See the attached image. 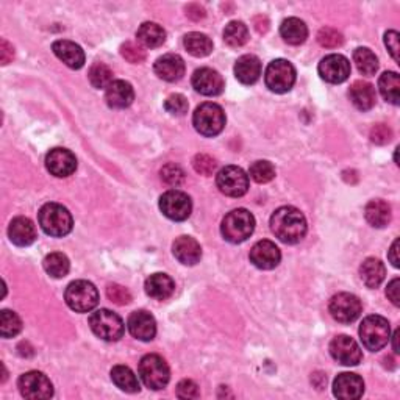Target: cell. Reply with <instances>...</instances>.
Wrapping results in <instances>:
<instances>
[{"label":"cell","mask_w":400,"mask_h":400,"mask_svg":"<svg viewBox=\"0 0 400 400\" xmlns=\"http://www.w3.org/2000/svg\"><path fill=\"white\" fill-rule=\"evenodd\" d=\"M14 56V48L13 46L8 43L6 39H2V43H0V60H2V64L10 63Z\"/></svg>","instance_id":"obj_52"},{"label":"cell","mask_w":400,"mask_h":400,"mask_svg":"<svg viewBox=\"0 0 400 400\" xmlns=\"http://www.w3.org/2000/svg\"><path fill=\"white\" fill-rule=\"evenodd\" d=\"M364 393V381L360 375L352 372H342L333 381V394L338 399L355 400Z\"/></svg>","instance_id":"obj_19"},{"label":"cell","mask_w":400,"mask_h":400,"mask_svg":"<svg viewBox=\"0 0 400 400\" xmlns=\"http://www.w3.org/2000/svg\"><path fill=\"white\" fill-rule=\"evenodd\" d=\"M385 44L388 47V51L391 56L396 61H399V34L396 30H389L385 34Z\"/></svg>","instance_id":"obj_50"},{"label":"cell","mask_w":400,"mask_h":400,"mask_svg":"<svg viewBox=\"0 0 400 400\" xmlns=\"http://www.w3.org/2000/svg\"><path fill=\"white\" fill-rule=\"evenodd\" d=\"M43 266L46 269V272L53 277V279H63V277H66L69 274V269H71L68 257L61 254V252L48 254L43 261Z\"/></svg>","instance_id":"obj_36"},{"label":"cell","mask_w":400,"mask_h":400,"mask_svg":"<svg viewBox=\"0 0 400 400\" xmlns=\"http://www.w3.org/2000/svg\"><path fill=\"white\" fill-rule=\"evenodd\" d=\"M8 236L13 244L19 247L31 246L36 241V228L29 217H14L8 227Z\"/></svg>","instance_id":"obj_24"},{"label":"cell","mask_w":400,"mask_h":400,"mask_svg":"<svg viewBox=\"0 0 400 400\" xmlns=\"http://www.w3.org/2000/svg\"><path fill=\"white\" fill-rule=\"evenodd\" d=\"M160 175H161V180L169 186H180L185 182L183 169L180 166L173 165V163L163 168Z\"/></svg>","instance_id":"obj_43"},{"label":"cell","mask_w":400,"mask_h":400,"mask_svg":"<svg viewBox=\"0 0 400 400\" xmlns=\"http://www.w3.org/2000/svg\"><path fill=\"white\" fill-rule=\"evenodd\" d=\"M249 174L257 183H269L271 180H274L275 168L272 166V163H269L266 160H260L250 166Z\"/></svg>","instance_id":"obj_41"},{"label":"cell","mask_w":400,"mask_h":400,"mask_svg":"<svg viewBox=\"0 0 400 400\" xmlns=\"http://www.w3.org/2000/svg\"><path fill=\"white\" fill-rule=\"evenodd\" d=\"M160 210L168 219L182 222L191 216L193 202L183 191L169 190L160 198Z\"/></svg>","instance_id":"obj_10"},{"label":"cell","mask_w":400,"mask_h":400,"mask_svg":"<svg viewBox=\"0 0 400 400\" xmlns=\"http://www.w3.org/2000/svg\"><path fill=\"white\" fill-rule=\"evenodd\" d=\"M265 81L266 86L271 89L272 93L284 94L292 89L296 83V69L288 60H274L269 63L265 72Z\"/></svg>","instance_id":"obj_9"},{"label":"cell","mask_w":400,"mask_h":400,"mask_svg":"<svg viewBox=\"0 0 400 400\" xmlns=\"http://www.w3.org/2000/svg\"><path fill=\"white\" fill-rule=\"evenodd\" d=\"M193 86L202 96L215 97L224 91V78L220 73L211 68H200L194 72Z\"/></svg>","instance_id":"obj_17"},{"label":"cell","mask_w":400,"mask_h":400,"mask_svg":"<svg viewBox=\"0 0 400 400\" xmlns=\"http://www.w3.org/2000/svg\"><path fill=\"white\" fill-rule=\"evenodd\" d=\"M388 258L391 263H393L394 267H399L400 266V260H399V240H396L393 242V246H391V250H389V254H388Z\"/></svg>","instance_id":"obj_54"},{"label":"cell","mask_w":400,"mask_h":400,"mask_svg":"<svg viewBox=\"0 0 400 400\" xmlns=\"http://www.w3.org/2000/svg\"><path fill=\"white\" fill-rule=\"evenodd\" d=\"M193 124L200 135L208 138L216 136L225 127V113L217 103L205 102L195 108Z\"/></svg>","instance_id":"obj_6"},{"label":"cell","mask_w":400,"mask_h":400,"mask_svg":"<svg viewBox=\"0 0 400 400\" xmlns=\"http://www.w3.org/2000/svg\"><path fill=\"white\" fill-rule=\"evenodd\" d=\"M364 216L367 222H369L372 227L383 228L386 227L391 220V207L381 199L371 200L366 205Z\"/></svg>","instance_id":"obj_32"},{"label":"cell","mask_w":400,"mask_h":400,"mask_svg":"<svg viewBox=\"0 0 400 400\" xmlns=\"http://www.w3.org/2000/svg\"><path fill=\"white\" fill-rule=\"evenodd\" d=\"M18 386L22 397L30 400H44L53 396V385L47 375L38 371L22 374L18 380Z\"/></svg>","instance_id":"obj_12"},{"label":"cell","mask_w":400,"mask_h":400,"mask_svg":"<svg viewBox=\"0 0 400 400\" xmlns=\"http://www.w3.org/2000/svg\"><path fill=\"white\" fill-rule=\"evenodd\" d=\"M350 101L355 105V108L360 111H369L374 108L375 102H377V93H375V88L367 83V81L358 80L355 83L350 86Z\"/></svg>","instance_id":"obj_27"},{"label":"cell","mask_w":400,"mask_h":400,"mask_svg":"<svg viewBox=\"0 0 400 400\" xmlns=\"http://www.w3.org/2000/svg\"><path fill=\"white\" fill-rule=\"evenodd\" d=\"M138 374H140V379L144 385L153 391L163 389L170 380L168 363L163 360V357L157 354L143 357L140 366H138Z\"/></svg>","instance_id":"obj_5"},{"label":"cell","mask_w":400,"mask_h":400,"mask_svg":"<svg viewBox=\"0 0 400 400\" xmlns=\"http://www.w3.org/2000/svg\"><path fill=\"white\" fill-rule=\"evenodd\" d=\"M144 288L147 296H150L152 299L166 300L174 294L175 283L168 274L157 272V274H152L149 279L145 280Z\"/></svg>","instance_id":"obj_28"},{"label":"cell","mask_w":400,"mask_h":400,"mask_svg":"<svg viewBox=\"0 0 400 400\" xmlns=\"http://www.w3.org/2000/svg\"><path fill=\"white\" fill-rule=\"evenodd\" d=\"M216 185L228 198H241L249 190V175L238 166H225L219 170Z\"/></svg>","instance_id":"obj_11"},{"label":"cell","mask_w":400,"mask_h":400,"mask_svg":"<svg viewBox=\"0 0 400 400\" xmlns=\"http://www.w3.org/2000/svg\"><path fill=\"white\" fill-rule=\"evenodd\" d=\"M282 260L280 249L275 246L272 241H258L250 250V261L257 266L258 269L263 271H271V269L277 267Z\"/></svg>","instance_id":"obj_18"},{"label":"cell","mask_w":400,"mask_h":400,"mask_svg":"<svg viewBox=\"0 0 400 400\" xmlns=\"http://www.w3.org/2000/svg\"><path fill=\"white\" fill-rule=\"evenodd\" d=\"M391 138H393V132H391V128L385 124H377L371 130V141L375 144H386L391 141Z\"/></svg>","instance_id":"obj_48"},{"label":"cell","mask_w":400,"mask_h":400,"mask_svg":"<svg viewBox=\"0 0 400 400\" xmlns=\"http://www.w3.org/2000/svg\"><path fill=\"white\" fill-rule=\"evenodd\" d=\"M317 43L325 48H337L344 43V38H342L338 30L332 27H324L319 30V34H317Z\"/></svg>","instance_id":"obj_42"},{"label":"cell","mask_w":400,"mask_h":400,"mask_svg":"<svg viewBox=\"0 0 400 400\" xmlns=\"http://www.w3.org/2000/svg\"><path fill=\"white\" fill-rule=\"evenodd\" d=\"M330 355L342 366H357L363 360V352L357 341L346 334L333 338L330 342Z\"/></svg>","instance_id":"obj_14"},{"label":"cell","mask_w":400,"mask_h":400,"mask_svg":"<svg viewBox=\"0 0 400 400\" xmlns=\"http://www.w3.org/2000/svg\"><path fill=\"white\" fill-rule=\"evenodd\" d=\"M38 222L43 228L44 233L53 238H63L72 232L73 219L66 207L60 205V203H46V205L39 210L38 213Z\"/></svg>","instance_id":"obj_2"},{"label":"cell","mask_w":400,"mask_h":400,"mask_svg":"<svg viewBox=\"0 0 400 400\" xmlns=\"http://www.w3.org/2000/svg\"><path fill=\"white\" fill-rule=\"evenodd\" d=\"M255 230V217L246 208H238L228 213L220 225L224 240L232 244H241L250 238Z\"/></svg>","instance_id":"obj_3"},{"label":"cell","mask_w":400,"mask_h":400,"mask_svg":"<svg viewBox=\"0 0 400 400\" xmlns=\"http://www.w3.org/2000/svg\"><path fill=\"white\" fill-rule=\"evenodd\" d=\"M354 63L357 64L358 71H360L363 76L371 77L375 76V72L379 69V58L375 56V53L367 47H358L354 52Z\"/></svg>","instance_id":"obj_35"},{"label":"cell","mask_w":400,"mask_h":400,"mask_svg":"<svg viewBox=\"0 0 400 400\" xmlns=\"http://www.w3.org/2000/svg\"><path fill=\"white\" fill-rule=\"evenodd\" d=\"M136 38L140 43L149 48H157L165 44L166 41V31L161 26L155 22H144L143 26L138 29Z\"/></svg>","instance_id":"obj_31"},{"label":"cell","mask_w":400,"mask_h":400,"mask_svg":"<svg viewBox=\"0 0 400 400\" xmlns=\"http://www.w3.org/2000/svg\"><path fill=\"white\" fill-rule=\"evenodd\" d=\"M386 296L391 302H393L394 307L400 305V280L399 279H394L393 282L388 284Z\"/></svg>","instance_id":"obj_51"},{"label":"cell","mask_w":400,"mask_h":400,"mask_svg":"<svg viewBox=\"0 0 400 400\" xmlns=\"http://www.w3.org/2000/svg\"><path fill=\"white\" fill-rule=\"evenodd\" d=\"M360 338L363 341V346L371 352H377V350L383 349L391 339V327L388 319L379 314L364 317L360 325Z\"/></svg>","instance_id":"obj_7"},{"label":"cell","mask_w":400,"mask_h":400,"mask_svg":"<svg viewBox=\"0 0 400 400\" xmlns=\"http://www.w3.org/2000/svg\"><path fill=\"white\" fill-rule=\"evenodd\" d=\"M183 44L186 47V51L190 52L193 56H207L213 52V41H211L207 35L199 34V31H191L183 39Z\"/></svg>","instance_id":"obj_34"},{"label":"cell","mask_w":400,"mask_h":400,"mask_svg":"<svg viewBox=\"0 0 400 400\" xmlns=\"http://www.w3.org/2000/svg\"><path fill=\"white\" fill-rule=\"evenodd\" d=\"M255 24H257L255 27H257L260 34H266L267 29H269V22H267L265 16H258V18H255Z\"/></svg>","instance_id":"obj_55"},{"label":"cell","mask_w":400,"mask_h":400,"mask_svg":"<svg viewBox=\"0 0 400 400\" xmlns=\"http://www.w3.org/2000/svg\"><path fill=\"white\" fill-rule=\"evenodd\" d=\"M127 327L133 338L145 342L152 341L155 334H157V322H155V317L150 313L144 312V309L130 314Z\"/></svg>","instance_id":"obj_20"},{"label":"cell","mask_w":400,"mask_h":400,"mask_svg":"<svg viewBox=\"0 0 400 400\" xmlns=\"http://www.w3.org/2000/svg\"><path fill=\"white\" fill-rule=\"evenodd\" d=\"M360 275H361V280L366 287L374 289V288L380 287L381 282L385 280L386 269L380 260L366 258L363 261V265L360 266Z\"/></svg>","instance_id":"obj_29"},{"label":"cell","mask_w":400,"mask_h":400,"mask_svg":"<svg viewBox=\"0 0 400 400\" xmlns=\"http://www.w3.org/2000/svg\"><path fill=\"white\" fill-rule=\"evenodd\" d=\"M120 55L132 64H140L145 60L144 48L141 46L132 43V41H127L125 44L120 46Z\"/></svg>","instance_id":"obj_46"},{"label":"cell","mask_w":400,"mask_h":400,"mask_svg":"<svg viewBox=\"0 0 400 400\" xmlns=\"http://www.w3.org/2000/svg\"><path fill=\"white\" fill-rule=\"evenodd\" d=\"M224 41L230 47H241L249 41V29L241 21L228 22L224 29Z\"/></svg>","instance_id":"obj_37"},{"label":"cell","mask_w":400,"mask_h":400,"mask_svg":"<svg viewBox=\"0 0 400 400\" xmlns=\"http://www.w3.org/2000/svg\"><path fill=\"white\" fill-rule=\"evenodd\" d=\"M22 330L21 317L10 309H4L0 313V333L4 338H14Z\"/></svg>","instance_id":"obj_40"},{"label":"cell","mask_w":400,"mask_h":400,"mask_svg":"<svg viewBox=\"0 0 400 400\" xmlns=\"http://www.w3.org/2000/svg\"><path fill=\"white\" fill-rule=\"evenodd\" d=\"M317 71H319V76L322 80L329 81V83L338 85L350 77L352 66H350V61L346 58L344 55L332 53V55L325 56V58H322Z\"/></svg>","instance_id":"obj_15"},{"label":"cell","mask_w":400,"mask_h":400,"mask_svg":"<svg viewBox=\"0 0 400 400\" xmlns=\"http://www.w3.org/2000/svg\"><path fill=\"white\" fill-rule=\"evenodd\" d=\"M105 101L114 110H124L135 101L133 86L125 80H114L105 91Z\"/></svg>","instance_id":"obj_21"},{"label":"cell","mask_w":400,"mask_h":400,"mask_svg":"<svg viewBox=\"0 0 400 400\" xmlns=\"http://www.w3.org/2000/svg\"><path fill=\"white\" fill-rule=\"evenodd\" d=\"M399 88H400V78L397 72H385L381 73L379 80V89L383 99L386 102L399 105Z\"/></svg>","instance_id":"obj_38"},{"label":"cell","mask_w":400,"mask_h":400,"mask_svg":"<svg viewBox=\"0 0 400 400\" xmlns=\"http://www.w3.org/2000/svg\"><path fill=\"white\" fill-rule=\"evenodd\" d=\"M107 296L116 305H127L132 302V296H130L128 289L120 287V284H110L107 288Z\"/></svg>","instance_id":"obj_47"},{"label":"cell","mask_w":400,"mask_h":400,"mask_svg":"<svg viewBox=\"0 0 400 400\" xmlns=\"http://www.w3.org/2000/svg\"><path fill=\"white\" fill-rule=\"evenodd\" d=\"M193 166L195 169V173L200 174V175H213L216 168H217V163L213 157H210V155L199 153L194 157Z\"/></svg>","instance_id":"obj_44"},{"label":"cell","mask_w":400,"mask_h":400,"mask_svg":"<svg viewBox=\"0 0 400 400\" xmlns=\"http://www.w3.org/2000/svg\"><path fill=\"white\" fill-rule=\"evenodd\" d=\"M330 314L334 321L341 324H350L357 321L363 312L360 299L350 292H339L330 300Z\"/></svg>","instance_id":"obj_13"},{"label":"cell","mask_w":400,"mask_h":400,"mask_svg":"<svg viewBox=\"0 0 400 400\" xmlns=\"http://www.w3.org/2000/svg\"><path fill=\"white\" fill-rule=\"evenodd\" d=\"M89 327H91L96 337H99L103 341H119L124 337L125 325L120 317L110 312L107 308L97 309L89 316Z\"/></svg>","instance_id":"obj_8"},{"label":"cell","mask_w":400,"mask_h":400,"mask_svg":"<svg viewBox=\"0 0 400 400\" xmlns=\"http://www.w3.org/2000/svg\"><path fill=\"white\" fill-rule=\"evenodd\" d=\"M188 108H190V103L183 94L169 96L165 102V110L173 116H183L188 113Z\"/></svg>","instance_id":"obj_45"},{"label":"cell","mask_w":400,"mask_h":400,"mask_svg":"<svg viewBox=\"0 0 400 400\" xmlns=\"http://www.w3.org/2000/svg\"><path fill=\"white\" fill-rule=\"evenodd\" d=\"M111 380L119 389L125 393H138L140 391V380L128 366H114L111 369Z\"/></svg>","instance_id":"obj_33"},{"label":"cell","mask_w":400,"mask_h":400,"mask_svg":"<svg viewBox=\"0 0 400 400\" xmlns=\"http://www.w3.org/2000/svg\"><path fill=\"white\" fill-rule=\"evenodd\" d=\"M235 76L242 85H254L261 76V61L255 55H242L235 64Z\"/></svg>","instance_id":"obj_26"},{"label":"cell","mask_w":400,"mask_h":400,"mask_svg":"<svg viewBox=\"0 0 400 400\" xmlns=\"http://www.w3.org/2000/svg\"><path fill=\"white\" fill-rule=\"evenodd\" d=\"M397 339H399V330H396L394 337H393V342H394V352H396V354H399V352H400V350H399V346H397Z\"/></svg>","instance_id":"obj_56"},{"label":"cell","mask_w":400,"mask_h":400,"mask_svg":"<svg viewBox=\"0 0 400 400\" xmlns=\"http://www.w3.org/2000/svg\"><path fill=\"white\" fill-rule=\"evenodd\" d=\"M271 230L284 244H297L307 235V219L300 210L282 207L271 216Z\"/></svg>","instance_id":"obj_1"},{"label":"cell","mask_w":400,"mask_h":400,"mask_svg":"<svg viewBox=\"0 0 400 400\" xmlns=\"http://www.w3.org/2000/svg\"><path fill=\"white\" fill-rule=\"evenodd\" d=\"M64 300L76 313H89L99 304V291L91 282L76 280L64 291Z\"/></svg>","instance_id":"obj_4"},{"label":"cell","mask_w":400,"mask_h":400,"mask_svg":"<svg viewBox=\"0 0 400 400\" xmlns=\"http://www.w3.org/2000/svg\"><path fill=\"white\" fill-rule=\"evenodd\" d=\"M88 77L97 89H107L113 83V71L105 63H94L88 72Z\"/></svg>","instance_id":"obj_39"},{"label":"cell","mask_w":400,"mask_h":400,"mask_svg":"<svg viewBox=\"0 0 400 400\" xmlns=\"http://www.w3.org/2000/svg\"><path fill=\"white\" fill-rule=\"evenodd\" d=\"M186 14L193 21H200L205 18V10L200 5H190L186 8Z\"/></svg>","instance_id":"obj_53"},{"label":"cell","mask_w":400,"mask_h":400,"mask_svg":"<svg viewBox=\"0 0 400 400\" xmlns=\"http://www.w3.org/2000/svg\"><path fill=\"white\" fill-rule=\"evenodd\" d=\"M200 396L199 386L193 380H182L177 385V397L180 399H198Z\"/></svg>","instance_id":"obj_49"},{"label":"cell","mask_w":400,"mask_h":400,"mask_svg":"<svg viewBox=\"0 0 400 400\" xmlns=\"http://www.w3.org/2000/svg\"><path fill=\"white\" fill-rule=\"evenodd\" d=\"M46 168L52 175L64 178L69 177L77 169V158L71 150L63 147H55L46 157Z\"/></svg>","instance_id":"obj_16"},{"label":"cell","mask_w":400,"mask_h":400,"mask_svg":"<svg viewBox=\"0 0 400 400\" xmlns=\"http://www.w3.org/2000/svg\"><path fill=\"white\" fill-rule=\"evenodd\" d=\"M153 71L165 81H178L185 76V61L180 55L166 53L155 61Z\"/></svg>","instance_id":"obj_22"},{"label":"cell","mask_w":400,"mask_h":400,"mask_svg":"<svg viewBox=\"0 0 400 400\" xmlns=\"http://www.w3.org/2000/svg\"><path fill=\"white\" fill-rule=\"evenodd\" d=\"M280 35L288 44L299 46L304 44L305 39L308 38V29L304 21L297 18H288L282 22Z\"/></svg>","instance_id":"obj_30"},{"label":"cell","mask_w":400,"mask_h":400,"mask_svg":"<svg viewBox=\"0 0 400 400\" xmlns=\"http://www.w3.org/2000/svg\"><path fill=\"white\" fill-rule=\"evenodd\" d=\"M53 53L71 69H81L85 64V52L78 44L72 41L58 39L52 46Z\"/></svg>","instance_id":"obj_23"},{"label":"cell","mask_w":400,"mask_h":400,"mask_svg":"<svg viewBox=\"0 0 400 400\" xmlns=\"http://www.w3.org/2000/svg\"><path fill=\"white\" fill-rule=\"evenodd\" d=\"M174 257L185 266L198 265L202 258L200 244L191 236H180L173 244Z\"/></svg>","instance_id":"obj_25"}]
</instances>
